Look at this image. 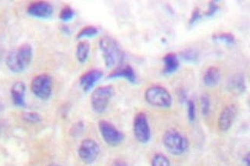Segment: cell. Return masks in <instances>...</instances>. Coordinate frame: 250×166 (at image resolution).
I'll list each match as a JSON object with an SVG mask.
<instances>
[{
  "label": "cell",
  "instance_id": "cell-1",
  "mask_svg": "<svg viewBox=\"0 0 250 166\" xmlns=\"http://www.w3.org/2000/svg\"><path fill=\"white\" fill-rule=\"evenodd\" d=\"M33 59V49L30 44L24 43L9 52L6 59L8 69L13 73H22L28 69Z\"/></svg>",
  "mask_w": 250,
  "mask_h": 166
},
{
  "label": "cell",
  "instance_id": "cell-2",
  "mask_svg": "<svg viewBox=\"0 0 250 166\" xmlns=\"http://www.w3.org/2000/svg\"><path fill=\"white\" fill-rule=\"evenodd\" d=\"M99 45L107 68L110 69L121 63L124 60V52L115 39L110 36H104L100 39Z\"/></svg>",
  "mask_w": 250,
  "mask_h": 166
},
{
  "label": "cell",
  "instance_id": "cell-3",
  "mask_svg": "<svg viewBox=\"0 0 250 166\" xmlns=\"http://www.w3.org/2000/svg\"><path fill=\"white\" fill-rule=\"evenodd\" d=\"M163 144L167 151L175 156L185 153L189 147L188 139L175 128H169L164 132Z\"/></svg>",
  "mask_w": 250,
  "mask_h": 166
},
{
  "label": "cell",
  "instance_id": "cell-4",
  "mask_svg": "<svg viewBox=\"0 0 250 166\" xmlns=\"http://www.w3.org/2000/svg\"><path fill=\"white\" fill-rule=\"evenodd\" d=\"M145 100L152 106L167 108L172 104V98L170 92L161 85H152L145 92Z\"/></svg>",
  "mask_w": 250,
  "mask_h": 166
},
{
  "label": "cell",
  "instance_id": "cell-5",
  "mask_svg": "<svg viewBox=\"0 0 250 166\" xmlns=\"http://www.w3.org/2000/svg\"><path fill=\"white\" fill-rule=\"evenodd\" d=\"M114 94V88L112 85L96 88L91 96V106L93 112L97 114L104 113Z\"/></svg>",
  "mask_w": 250,
  "mask_h": 166
},
{
  "label": "cell",
  "instance_id": "cell-6",
  "mask_svg": "<svg viewBox=\"0 0 250 166\" xmlns=\"http://www.w3.org/2000/svg\"><path fill=\"white\" fill-rule=\"evenodd\" d=\"M31 91L40 100H49L53 93V79L49 74L38 75L32 80Z\"/></svg>",
  "mask_w": 250,
  "mask_h": 166
},
{
  "label": "cell",
  "instance_id": "cell-7",
  "mask_svg": "<svg viewBox=\"0 0 250 166\" xmlns=\"http://www.w3.org/2000/svg\"><path fill=\"white\" fill-rule=\"evenodd\" d=\"M98 126L102 138L109 146H118L124 142L125 139L124 132L119 130L114 124L109 122L101 120L99 122Z\"/></svg>",
  "mask_w": 250,
  "mask_h": 166
},
{
  "label": "cell",
  "instance_id": "cell-8",
  "mask_svg": "<svg viewBox=\"0 0 250 166\" xmlns=\"http://www.w3.org/2000/svg\"><path fill=\"white\" fill-rule=\"evenodd\" d=\"M133 133L136 140L141 144H147L150 141L151 128L148 118L144 112H140L135 116Z\"/></svg>",
  "mask_w": 250,
  "mask_h": 166
},
{
  "label": "cell",
  "instance_id": "cell-9",
  "mask_svg": "<svg viewBox=\"0 0 250 166\" xmlns=\"http://www.w3.org/2000/svg\"><path fill=\"white\" fill-rule=\"evenodd\" d=\"M100 153V145L92 139L83 140L78 148L79 157L85 164L91 165L94 163Z\"/></svg>",
  "mask_w": 250,
  "mask_h": 166
},
{
  "label": "cell",
  "instance_id": "cell-10",
  "mask_svg": "<svg viewBox=\"0 0 250 166\" xmlns=\"http://www.w3.org/2000/svg\"><path fill=\"white\" fill-rule=\"evenodd\" d=\"M238 114L236 105L231 104L223 108L218 119V127L222 132H227L232 126Z\"/></svg>",
  "mask_w": 250,
  "mask_h": 166
},
{
  "label": "cell",
  "instance_id": "cell-11",
  "mask_svg": "<svg viewBox=\"0 0 250 166\" xmlns=\"http://www.w3.org/2000/svg\"><path fill=\"white\" fill-rule=\"evenodd\" d=\"M26 11L29 16L34 18L47 20L53 16L54 9L49 2L39 1L30 4L28 6Z\"/></svg>",
  "mask_w": 250,
  "mask_h": 166
},
{
  "label": "cell",
  "instance_id": "cell-12",
  "mask_svg": "<svg viewBox=\"0 0 250 166\" xmlns=\"http://www.w3.org/2000/svg\"><path fill=\"white\" fill-rule=\"evenodd\" d=\"M104 76L103 71L98 69H93L85 72L80 79V84L84 92H88L93 89Z\"/></svg>",
  "mask_w": 250,
  "mask_h": 166
},
{
  "label": "cell",
  "instance_id": "cell-13",
  "mask_svg": "<svg viewBox=\"0 0 250 166\" xmlns=\"http://www.w3.org/2000/svg\"><path fill=\"white\" fill-rule=\"evenodd\" d=\"M120 78H124L132 84H135L137 82L136 72L133 68L129 65L119 66L118 68H116L115 70L111 72L109 76H107V79H109V80H114V79H120Z\"/></svg>",
  "mask_w": 250,
  "mask_h": 166
},
{
  "label": "cell",
  "instance_id": "cell-14",
  "mask_svg": "<svg viewBox=\"0 0 250 166\" xmlns=\"http://www.w3.org/2000/svg\"><path fill=\"white\" fill-rule=\"evenodd\" d=\"M25 92L26 86L22 81H17L13 84L11 88V97L13 104L20 108H25Z\"/></svg>",
  "mask_w": 250,
  "mask_h": 166
},
{
  "label": "cell",
  "instance_id": "cell-15",
  "mask_svg": "<svg viewBox=\"0 0 250 166\" xmlns=\"http://www.w3.org/2000/svg\"><path fill=\"white\" fill-rule=\"evenodd\" d=\"M163 73L164 75L173 74L179 69L180 61L176 53H170L166 55L163 58Z\"/></svg>",
  "mask_w": 250,
  "mask_h": 166
},
{
  "label": "cell",
  "instance_id": "cell-16",
  "mask_svg": "<svg viewBox=\"0 0 250 166\" xmlns=\"http://www.w3.org/2000/svg\"><path fill=\"white\" fill-rule=\"evenodd\" d=\"M221 78V73L217 67L211 66L206 71L203 76V83L207 86L212 87L218 85Z\"/></svg>",
  "mask_w": 250,
  "mask_h": 166
},
{
  "label": "cell",
  "instance_id": "cell-17",
  "mask_svg": "<svg viewBox=\"0 0 250 166\" xmlns=\"http://www.w3.org/2000/svg\"><path fill=\"white\" fill-rule=\"evenodd\" d=\"M228 88L229 90L236 94H242L247 89L245 78L243 75H234L231 77L228 83Z\"/></svg>",
  "mask_w": 250,
  "mask_h": 166
},
{
  "label": "cell",
  "instance_id": "cell-18",
  "mask_svg": "<svg viewBox=\"0 0 250 166\" xmlns=\"http://www.w3.org/2000/svg\"><path fill=\"white\" fill-rule=\"evenodd\" d=\"M90 44L88 41H81L76 46V59L80 63H85L89 58Z\"/></svg>",
  "mask_w": 250,
  "mask_h": 166
},
{
  "label": "cell",
  "instance_id": "cell-19",
  "mask_svg": "<svg viewBox=\"0 0 250 166\" xmlns=\"http://www.w3.org/2000/svg\"><path fill=\"white\" fill-rule=\"evenodd\" d=\"M212 40L216 42H220L227 45H233L236 43L235 36L229 33H215L212 36Z\"/></svg>",
  "mask_w": 250,
  "mask_h": 166
},
{
  "label": "cell",
  "instance_id": "cell-20",
  "mask_svg": "<svg viewBox=\"0 0 250 166\" xmlns=\"http://www.w3.org/2000/svg\"><path fill=\"white\" fill-rule=\"evenodd\" d=\"M98 33L99 29L96 26L88 25V26L83 28L79 32L78 34L76 36V38L78 39V40L84 38H93L95 36H97Z\"/></svg>",
  "mask_w": 250,
  "mask_h": 166
},
{
  "label": "cell",
  "instance_id": "cell-21",
  "mask_svg": "<svg viewBox=\"0 0 250 166\" xmlns=\"http://www.w3.org/2000/svg\"><path fill=\"white\" fill-rule=\"evenodd\" d=\"M180 57L184 61L193 63V62H196L198 61L199 53L195 49H187L185 50L182 51L181 53H180Z\"/></svg>",
  "mask_w": 250,
  "mask_h": 166
},
{
  "label": "cell",
  "instance_id": "cell-22",
  "mask_svg": "<svg viewBox=\"0 0 250 166\" xmlns=\"http://www.w3.org/2000/svg\"><path fill=\"white\" fill-rule=\"evenodd\" d=\"M76 16V12L73 8L66 6L62 8L60 13V19L62 22H67L71 21Z\"/></svg>",
  "mask_w": 250,
  "mask_h": 166
},
{
  "label": "cell",
  "instance_id": "cell-23",
  "mask_svg": "<svg viewBox=\"0 0 250 166\" xmlns=\"http://www.w3.org/2000/svg\"><path fill=\"white\" fill-rule=\"evenodd\" d=\"M170 161L164 154L158 153L153 156L152 166H170Z\"/></svg>",
  "mask_w": 250,
  "mask_h": 166
},
{
  "label": "cell",
  "instance_id": "cell-24",
  "mask_svg": "<svg viewBox=\"0 0 250 166\" xmlns=\"http://www.w3.org/2000/svg\"><path fill=\"white\" fill-rule=\"evenodd\" d=\"M200 103H201L202 113L203 116H208L210 112V98L207 94L202 95L201 98H200Z\"/></svg>",
  "mask_w": 250,
  "mask_h": 166
},
{
  "label": "cell",
  "instance_id": "cell-25",
  "mask_svg": "<svg viewBox=\"0 0 250 166\" xmlns=\"http://www.w3.org/2000/svg\"><path fill=\"white\" fill-rule=\"evenodd\" d=\"M22 119L24 121L30 124H37L42 121V117L40 115L34 112H25L22 115Z\"/></svg>",
  "mask_w": 250,
  "mask_h": 166
},
{
  "label": "cell",
  "instance_id": "cell-26",
  "mask_svg": "<svg viewBox=\"0 0 250 166\" xmlns=\"http://www.w3.org/2000/svg\"><path fill=\"white\" fill-rule=\"evenodd\" d=\"M187 116L190 123H194L196 120V105L192 100H187Z\"/></svg>",
  "mask_w": 250,
  "mask_h": 166
},
{
  "label": "cell",
  "instance_id": "cell-27",
  "mask_svg": "<svg viewBox=\"0 0 250 166\" xmlns=\"http://www.w3.org/2000/svg\"><path fill=\"white\" fill-rule=\"evenodd\" d=\"M85 130V124L82 121L77 122L73 124L70 129L71 136L73 137H79L81 136L82 134L83 133Z\"/></svg>",
  "mask_w": 250,
  "mask_h": 166
},
{
  "label": "cell",
  "instance_id": "cell-28",
  "mask_svg": "<svg viewBox=\"0 0 250 166\" xmlns=\"http://www.w3.org/2000/svg\"><path fill=\"white\" fill-rule=\"evenodd\" d=\"M203 18L201 13H200V9H194L193 12L192 13V17H191L190 20H189V25H195L196 23L200 22V20Z\"/></svg>",
  "mask_w": 250,
  "mask_h": 166
},
{
  "label": "cell",
  "instance_id": "cell-29",
  "mask_svg": "<svg viewBox=\"0 0 250 166\" xmlns=\"http://www.w3.org/2000/svg\"><path fill=\"white\" fill-rule=\"evenodd\" d=\"M219 7L217 3L212 1V2H209V4H208V10L206 12V16L208 17H213L214 15L219 11Z\"/></svg>",
  "mask_w": 250,
  "mask_h": 166
},
{
  "label": "cell",
  "instance_id": "cell-30",
  "mask_svg": "<svg viewBox=\"0 0 250 166\" xmlns=\"http://www.w3.org/2000/svg\"><path fill=\"white\" fill-rule=\"evenodd\" d=\"M113 166H129V165L125 163V161L120 160V159H117V160L114 161V163H113Z\"/></svg>",
  "mask_w": 250,
  "mask_h": 166
},
{
  "label": "cell",
  "instance_id": "cell-31",
  "mask_svg": "<svg viewBox=\"0 0 250 166\" xmlns=\"http://www.w3.org/2000/svg\"><path fill=\"white\" fill-rule=\"evenodd\" d=\"M179 96H180V100L181 101L184 102V103H187V95L185 91H181V92L179 93Z\"/></svg>",
  "mask_w": 250,
  "mask_h": 166
},
{
  "label": "cell",
  "instance_id": "cell-32",
  "mask_svg": "<svg viewBox=\"0 0 250 166\" xmlns=\"http://www.w3.org/2000/svg\"><path fill=\"white\" fill-rule=\"evenodd\" d=\"M243 164H244V166H250V154L245 155V157L243 158Z\"/></svg>",
  "mask_w": 250,
  "mask_h": 166
},
{
  "label": "cell",
  "instance_id": "cell-33",
  "mask_svg": "<svg viewBox=\"0 0 250 166\" xmlns=\"http://www.w3.org/2000/svg\"><path fill=\"white\" fill-rule=\"evenodd\" d=\"M59 166V165L53 164V165H50V166Z\"/></svg>",
  "mask_w": 250,
  "mask_h": 166
}]
</instances>
